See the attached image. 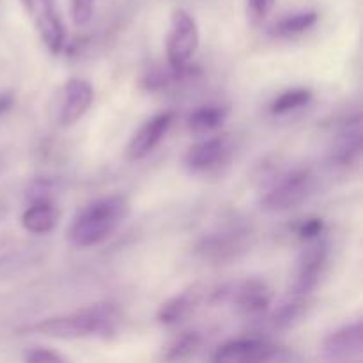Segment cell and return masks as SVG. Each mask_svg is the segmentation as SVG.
<instances>
[{
  "instance_id": "9a60e30c",
  "label": "cell",
  "mask_w": 363,
  "mask_h": 363,
  "mask_svg": "<svg viewBox=\"0 0 363 363\" xmlns=\"http://www.w3.org/2000/svg\"><path fill=\"white\" fill-rule=\"evenodd\" d=\"M199 303H201V291H199V287L183 291V293L176 294V296L170 298L169 301H165L160 307L158 321L165 326L179 325L181 321H184V319H188L194 314Z\"/></svg>"
},
{
  "instance_id": "52a82bcc",
  "label": "cell",
  "mask_w": 363,
  "mask_h": 363,
  "mask_svg": "<svg viewBox=\"0 0 363 363\" xmlns=\"http://www.w3.org/2000/svg\"><path fill=\"white\" fill-rule=\"evenodd\" d=\"M293 354H287L282 347L273 346L269 340L261 337L229 340L216 350L213 360L220 363L240 362H286L293 360Z\"/></svg>"
},
{
  "instance_id": "d4e9b609",
  "label": "cell",
  "mask_w": 363,
  "mask_h": 363,
  "mask_svg": "<svg viewBox=\"0 0 363 363\" xmlns=\"http://www.w3.org/2000/svg\"><path fill=\"white\" fill-rule=\"evenodd\" d=\"M25 360L30 362V363H52V362H64L66 358L60 357V354L53 353L50 350H32L30 353L25 357Z\"/></svg>"
},
{
  "instance_id": "2e32d148",
  "label": "cell",
  "mask_w": 363,
  "mask_h": 363,
  "mask_svg": "<svg viewBox=\"0 0 363 363\" xmlns=\"http://www.w3.org/2000/svg\"><path fill=\"white\" fill-rule=\"evenodd\" d=\"M60 211L52 201L34 202L21 216V223L32 234H48L59 225Z\"/></svg>"
},
{
  "instance_id": "9c48e42d",
  "label": "cell",
  "mask_w": 363,
  "mask_h": 363,
  "mask_svg": "<svg viewBox=\"0 0 363 363\" xmlns=\"http://www.w3.org/2000/svg\"><path fill=\"white\" fill-rule=\"evenodd\" d=\"M248 236L250 234L241 229L220 230L206 236L197 247V252L204 261L213 264H225L247 252Z\"/></svg>"
},
{
  "instance_id": "5bb4252c",
  "label": "cell",
  "mask_w": 363,
  "mask_h": 363,
  "mask_svg": "<svg viewBox=\"0 0 363 363\" xmlns=\"http://www.w3.org/2000/svg\"><path fill=\"white\" fill-rule=\"evenodd\" d=\"M229 151V145L223 137H213L191 145L184 156V165L194 172H204L213 169L223 160Z\"/></svg>"
},
{
  "instance_id": "484cf974",
  "label": "cell",
  "mask_w": 363,
  "mask_h": 363,
  "mask_svg": "<svg viewBox=\"0 0 363 363\" xmlns=\"http://www.w3.org/2000/svg\"><path fill=\"white\" fill-rule=\"evenodd\" d=\"M275 0H248L250 11L254 13L255 18H266L272 11Z\"/></svg>"
},
{
  "instance_id": "5b68a950",
  "label": "cell",
  "mask_w": 363,
  "mask_h": 363,
  "mask_svg": "<svg viewBox=\"0 0 363 363\" xmlns=\"http://www.w3.org/2000/svg\"><path fill=\"white\" fill-rule=\"evenodd\" d=\"M305 248L298 259L296 268V280H294L293 293L298 296H311L312 291L318 287L325 275L326 264H328L330 247L326 241L325 234L314 238V240L303 241Z\"/></svg>"
},
{
  "instance_id": "cb8c5ba5",
  "label": "cell",
  "mask_w": 363,
  "mask_h": 363,
  "mask_svg": "<svg viewBox=\"0 0 363 363\" xmlns=\"http://www.w3.org/2000/svg\"><path fill=\"white\" fill-rule=\"evenodd\" d=\"M92 13H94V0H73L71 6V14L77 25H85L91 21Z\"/></svg>"
},
{
  "instance_id": "ba28073f",
  "label": "cell",
  "mask_w": 363,
  "mask_h": 363,
  "mask_svg": "<svg viewBox=\"0 0 363 363\" xmlns=\"http://www.w3.org/2000/svg\"><path fill=\"white\" fill-rule=\"evenodd\" d=\"M23 6L46 48L52 53L62 52L66 43V28L62 25L55 0H23Z\"/></svg>"
},
{
  "instance_id": "4fadbf2b",
  "label": "cell",
  "mask_w": 363,
  "mask_h": 363,
  "mask_svg": "<svg viewBox=\"0 0 363 363\" xmlns=\"http://www.w3.org/2000/svg\"><path fill=\"white\" fill-rule=\"evenodd\" d=\"M362 155V119L357 116L354 119L347 121L346 126L340 130L333 142L332 158L333 162L342 167L354 165Z\"/></svg>"
},
{
  "instance_id": "7402d4cb",
  "label": "cell",
  "mask_w": 363,
  "mask_h": 363,
  "mask_svg": "<svg viewBox=\"0 0 363 363\" xmlns=\"http://www.w3.org/2000/svg\"><path fill=\"white\" fill-rule=\"evenodd\" d=\"M57 191V183L52 179H38L34 181V184L28 190V199L34 202L41 201H52L50 195H53Z\"/></svg>"
},
{
  "instance_id": "7a4b0ae2",
  "label": "cell",
  "mask_w": 363,
  "mask_h": 363,
  "mask_svg": "<svg viewBox=\"0 0 363 363\" xmlns=\"http://www.w3.org/2000/svg\"><path fill=\"white\" fill-rule=\"evenodd\" d=\"M121 323L119 311L112 303H96L67 315L50 318L34 326V332L53 339H108L117 332Z\"/></svg>"
},
{
  "instance_id": "e0dca14e",
  "label": "cell",
  "mask_w": 363,
  "mask_h": 363,
  "mask_svg": "<svg viewBox=\"0 0 363 363\" xmlns=\"http://www.w3.org/2000/svg\"><path fill=\"white\" fill-rule=\"evenodd\" d=\"M229 117V108L222 105L201 106L188 117V130L195 135L211 133L223 126Z\"/></svg>"
},
{
  "instance_id": "30bf717a",
  "label": "cell",
  "mask_w": 363,
  "mask_h": 363,
  "mask_svg": "<svg viewBox=\"0 0 363 363\" xmlns=\"http://www.w3.org/2000/svg\"><path fill=\"white\" fill-rule=\"evenodd\" d=\"M172 123V112L158 113V116H155L152 119H149L130 140V145H128V158L142 160L147 155H151L156 149V145H158L160 142L163 140V137L169 133Z\"/></svg>"
},
{
  "instance_id": "7c38bea8",
  "label": "cell",
  "mask_w": 363,
  "mask_h": 363,
  "mask_svg": "<svg viewBox=\"0 0 363 363\" xmlns=\"http://www.w3.org/2000/svg\"><path fill=\"white\" fill-rule=\"evenodd\" d=\"M92 99H94V91L89 82L77 80V78L67 82L59 117L62 126H73L74 123H78L91 108Z\"/></svg>"
},
{
  "instance_id": "4316f807",
  "label": "cell",
  "mask_w": 363,
  "mask_h": 363,
  "mask_svg": "<svg viewBox=\"0 0 363 363\" xmlns=\"http://www.w3.org/2000/svg\"><path fill=\"white\" fill-rule=\"evenodd\" d=\"M14 105V96L11 92H4L0 94V113H6L7 110L13 108Z\"/></svg>"
},
{
  "instance_id": "d6986e66",
  "label": "cell",
  "mask_w": 363,
  "mask_h": 363,
  "mask_svg": "<svg viewBox=\"0 0 363 363\" xmlns=\"http://www.w3.org/2000/svg\"><path fill=\"white\" fill-rule=\"evenodd\" d=\"M315 21H318V13H314V11H301V13L289 14V16H284L282 20L277 21L273 25L272 32L277 35L291 38V35H298L301 32L308 30Z\"/></svg>"
},
{
  "instance_id": "ac0fdd59",
  "label": "cell",
  "mask_w": 363,
  "mask_h": 363,
  "mask_svg": "<svg viewBox=\"0 0 363 363\" xmlns=\"http://www.w3.org/2000/svg\"><path fill=\"white\" fill-rule=\"evenodd\" d=\"M308 303L307 296H298V294H291L289 300L275 312L273 315V325L279 330H287L291 326H294L296 323H300V319L303 318L305 312H307Z\"/></svg>"
},
{
  "instance_id": "8992f818",
  "label": "cell",
  "mask_w": 363,
  "mask_h": 363,
  "mask_svg": "<svg viewBox=\"0 0 363 363\" xmlns=\"http://www.w3.org/2000/svg\"><path fill=\"white\" fill-rule=\"evenodd\" d=\"M199 28L194 18L184 9H176L170 21L169 41H167V59L170 67H186L199 48Z\"/></svg>"
},
{
  "instance_id": "8fae6325",
  "label": "cell",
  "mask_w": 363,
  "mask_h": 363,
  "mask_svg": "<svg viewBox=\"0 0 363 363\" xmlns=\"http://www.w3.org/2000/svg\"><path fill=\"white\" fill-rule=\"evenodd\" d=\"M325 357L330 360H350L363 353V325L354 321L326 337L323 344Z\"/></svg>"
},
{
  "instance_id": "6da1fadb",
  "label": "cell",
  "mask_w": 363,
  "mask_h": 363,
  "mask_svg": "<svg viewBox=\"0 0 363 363\" xmlns=\"http://www.w3.org/2000/svg\"><path fill=\"white\" fill-rule=\"evenodd\" d=\"M131 204L124 195H108L85 206L69 229V240L77 247L87 248L108 240L128 220Z\"/></svg>"
},
{
  "instance_id": "44dd1931",
  "label": "cell",
  "mask_w": 363,
  "mask_h": 363,
  "mask_svg": "<svg viewBox=\"0 0 363 363\" xmlns=\"http://www.w3.org/2000/svg\"><path fill=\"white\" fill-rule=\"evenodd\" d=\"M201 335L195 332L183 333V335L177 337L169 347H167V353L163 354L165 360L177 362V360H188V358L194 357L197 353V350L201 347Z\"/></svg>"
},
{
  "instance_id": "277c9868",
  "label": "cell",
  "mask_w": 363,
  "mask_h": 363,
  "mask_svg": "<svg viewBox=\"0 0 363 363\" xmlns=\"http://www.w3.org/2000/svg\"><path fill=\"white\" fill-rule=\"evenodd\" d=\"M215 296L222 301H229L238 314L247 319L262 318L272 305V291L259 279H248L236 286L223 287L220 293H215Z\"/></svg>"
},
{
  "instance_id": "603a6c76",
  "label": "cell",
  "mask_w": 363,
  "mask_h": 363,
  "mask_svg": "<svg viewBox=\"0 0 363 363\" xmlns=\"http://www.w3.org/2000/svg\"><path fill=\"white\" fill-rule=\"evenodd\" d=\"M296 233L301 241L314 240V238L325 234V222H323L321 218H307L305 222H301L300 225H298Z\"/></svg>"
},
{
  "instance_id": "ffe728a7",
  "label": "cell",
  "mask_w": 363,
  "mask_h": 363,
  "mask_svg": "<svg viewBox=\"0 0 363 363\" xmlns=\"http://www.w3.org/2000/svg\"><path fill=\"white\" fill-rule=\"evenodd\" d=\"M311 89H291V91L282 92L279 98H275V101L269 106V112H272L273 116H284V113H289L293 112V110L305 106L307 103H311Z\"/></svg>"
},
{
  "instance_id": "3957f363",
  "label": "cell",
  "mask_w": 363,
  "mask_h": 363,
  "mask_svg": "<svg viewBox=\"0 0 363 363\" xmlns=\"http://www.w3.org/2000/svg\"><path fill=\"white\" fill-rule=\"evenodd\" d=\"M312 190H314L312 174L305 169L293 170L275 181V184L262 195L261 206L266 211H289L303 204L311 197Z\"/></svg>"
}]
</instances>
